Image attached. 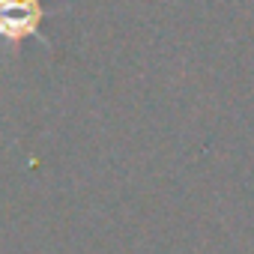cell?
Returning a JSON list of instances; mask_svg holds the SVG:
<instances>
[{
  "label": "cell",
  "mask_w": 254,
  "mask_h": 254,
  "mask_svg": "<svg viewBox=\"0 0 254 254\" xmlns=\"http://www.w3.org/2000/svg\"><path fill=\"white\" fill-rule=\"evenodd\" d=\"M39 0H0V42L18 45L27 36H39L45 45L48 39L39 33V21L48 15Z\"/></svg>",
  "instance_id": "obj_1"
}]
</instances>
